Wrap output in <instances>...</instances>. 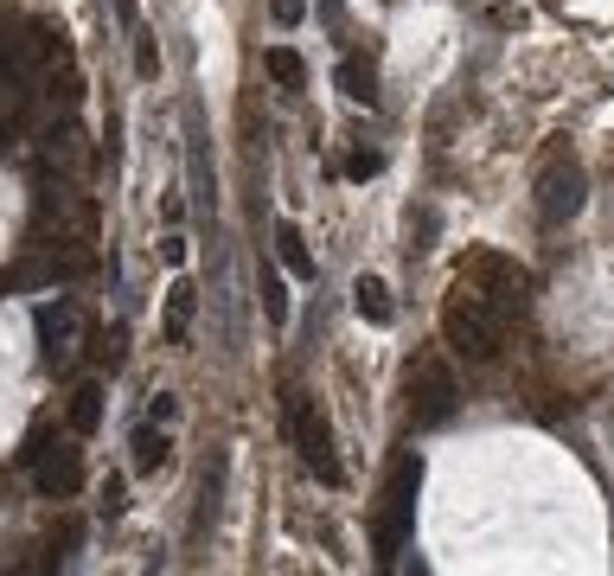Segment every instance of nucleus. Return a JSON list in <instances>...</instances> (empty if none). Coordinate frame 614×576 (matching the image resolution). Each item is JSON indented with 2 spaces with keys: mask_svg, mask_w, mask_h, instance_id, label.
<instances>
[{
  "mask_svg": "<svg viewBox=\"0 0 614 576\" xmlns=\"http://www.w3.org/2000/svg\"><path fill=\"white\" fill-rule=\"evenodd\" d=\"M506 327H512L506 308H499L481 282L455 276L448 301H442V340H448V352L467 359V366H493V359H499V346H506Z\"/></svg>",
  "mask_w": 614,
  "mask_h": 576,
  "instance_id": "1",
  "label": "nucleus"
},
{
  "mask_svg": "<svg viewBox=\"0 0 614 576\" xmlns=\"http://www.w3.org/2000/svg\"><path fill=\"white\" fill-rule=\"evenodd\" d=\"M416 487H423V461L416 455H397V468L384 480V499H378V519H372V557L384 570L397 564V550L409 538V519H416Z\"/></svg>",
  "mask_w": 614,
  "mask_h": 576,
  "instance_id": "2",
  "label": "nucleus"
},
{
  "mask_svg": "<svg viewBox=\"0 0 614 576\" xmlns=\"http://www.w3.org/2000/svg\"><path fill=\"white\" fill-rule=\"evenodd\" d=\"M583 167H576V155L570 148H551L544 155V167H537V225L544 231H557V225H570L576 211H583Z\"/></svg>",
  "mask_w": 614,
  "mask_h": 576,
  "instance_id": "3",
  "label": "nucleus"
},
{
  "mask_svg": "<svg viewBox=\"0 0 614 576\" xmlns=\"http://www.w3.org/2000/svg\"><path fill=\"white\" fill-rule=\"evenodd\" d=\"M288 436H295V455L307 461V474H314V480H327V487H339L333 423H327V410H320L314 397H295V404H288Z\"/></svg>",
  "mask_w": 614,
  "mask_h": 576,
  "instance_id": "4",
  "label": "nucleus"
},
{
  "mask_svg": "<svg viewBox=\"0 0 614 576\" xmlns=\"http://www.w3.org/2000/svg\"><path fill=\"white\" fill-rule=\"evenodd\" d=\"M455 404H460L455 371L442 366L435 352H423V359L409 366V423H416V429H435V423L455 417Z\"/></svg>",
  "mask_w": 614,
  "mask_h": 576,
  "instance_id": "5",
  "label": "nucleus"
},
{
  "mask_svg": "<svg viewBox=\"0 0 614 576\" xmlns=\"http://www.w3.org/2000/svg\"><path fill=\"white\" fill-rule=\"evenodd\" d=\"M455 276H467V282H481L506 315H525V301H532V276L518 269L512 257H493V250H481V257H460Z\"/></svg>",
  "mask_w": 614,
  "mask_h": 576,
  "instance_id": "6",
  "label": "nucleus"
},
{
  "mask_svg": "<svg viewBox=\"0 0 614 576\" xmlns=\"http://www.w3.org/2000/svg\"><path fill=\"white\" fill-rule=\"evenodd\" d=\"M77 327H83V320H77V308L65 301V295L39 308V346H46V371H65V366L77 359Z\"/></svg>",
  "mask_w": 614,
  "mask_h": 576,
  "instance_id": "7",
  "label": "nucleus"
},
{
  "mask_svg": "<svg viewBox=\"0 0 614 576\" xmlns=\"http://www.w3.org/2000/svg\"><path fill=\"white\" fill-rule=\"evenodd\" d=\"M32 487L46 499H71L77 487H83V455H77L71 443H58L39 455V468H32Z\"/></svg>",
  "mask_w": 614,
  "mask_h": 576,
  "instance_id": "8",
  "label": "nucleus"
},
{
  "mask_svg": "<svg viewBox=\"0 0 614 576\" xmlns=\"http://www.w3.org/2000/svg\"><path fill=\"white\" fill-rule=\"evenodd\" d=\"M353 308H358V320H372V327H390V288L378 282V276H358V288H353Z\"/></svg>",
  "mask_w": 614,
  "mask_h": 576,
  "instance_id": "9",
  "label": "nucleus"
},
{
  "mask_svg": "<svg viewBox=\"0 0 614 576\" xmlns=\"http://www.w3.org/2000/svg\"><path fill=\"white\" fill-rule=\"evenodd\" d=\"M276 257H281V269H288V276H314V250H307L301 225H288V218L276 225Z\"/></svg>",
  "mask_w": 614,
  "mask_h": 576,
  "instance_id": "10",
  "label": "nucleus"
},
{
  "mask_svg": "<svg viewBox=\"0 0 614 576\" xmlns=\"http://www.w3.org/2000/svg\"><path fill=\"white\" fill-rule=\"evenodd\" d=\"M65 423H71V436H97V423H102V385H77Z\"/></svg>",
  "mask_w": 614,
  "mask_h": 576,
  "instance_id": "11",
  "label": "nucleus"
},
{
  "mask_svg": "<svg viewBox=\"0 0 614 576\" xmlns=\"http://www.w3.org/2000/svg\"><path fill=\"white\" fill-rule=\"evenodd\" d=\"M333 78H339V90H346L353 103H378V71H372L365 58H339V71H333Z\"/></svg>",
  "mask_w": 614,
  "mask_h": 576,
  "instance_id": "12",
  "label": "nucleus"
},
{
  "mask_svg": "<svg viewBox=\"0 0 614 576\" xmlns=\"http://www.w3.org/2000/svg\"><path fill=\"white\" fill-rule=\"evenodd\" d=\"M128 448H135V455H128V461H135V474H154V468H160V461H167V436H160V423H141V429H135V443H128Z\"/></svg>",
  "mask_w": 614,
  "mask_h": 576,
  "instance_id": "13",
  "label": "nucleus"
},
{
  "mask_svg": "<svg viewBox=\"0 0 614 576\" xmlns=\"http://www.w3.org/2000/svg\"><path fill=\"white\" fill-rule=\"evenodd\" d=\"M192 308H199V288H192V282H174V288H167V340H186Z\"/></svg>",
  "mask_w": 614,
  "mask_h": 576,
  "instance_id": "14",
  "label": "nucleus"
},
{
  "mask_svg": "<svg viewBox=\"0 0 614 576\" xmlns=\"http://www.w3.org/2000/svg\"><path fill=\"white\" fill-rule=\"evenodd\" d=\"M263 71L281 83V90H301L307 83V64H301V52H288V46H269L263 52Z\"/></svg>",
  "mask_w": 614,
  "mask_h": 576,
  "instance_id": "15",
  "label": "nucleus"
},
{
  "mask_svg": "<svg viewBox=\"0 0 614 576\" xmlns=\"http://www.w3.org/2000/svg\"><path fill=\"white\" fill-rule=\"evenodd\" d=\"M135 78H160V46H154V32H135Z\"/></svg>",
  "mask_w": 614,
  "mask_h": 576,
  "instance_id": "16",
  "label": "nucleus"
},
{
  "mask_svg": "<svg viewBox=\"0 0 614 576\" xmlns=\"http://www.w3.org/2000/svg\"><path fill=\"white\" fill-rule=\"evenodd\" d=\"M263 308H269V320H288V295H281L276 269H263Z\"/></svg>",
  "mask_w": 614,
  "mask_h": 576,
  "instance_id": "17",
  "label": "nucleus"
},
{
  "mask_svg": "<svg viewBox=\"0 0 614 576\" xmlns=\"http://www.w3.org/2000/svg\"><path fill=\"white\" fill-rule=\"evenodd\" d=\"M51 448V423H32V436H26V448H20V461L26 468H39V455Z\"/></svg>",
  "mask_w": 614,
  "mask_h": 576,
  "instance_id": "18",
  "label": "nucleus"
},
{
  "mask_svg": "<svg viewBox=\"0 0 614 576\" xmlns=\"http://www.w3.org/2000/svg\"><path fill=\"white\" fill-rule=\"evenodd\" d=\"M378 167H384V155H378V148H358V155L346 160V180H372Z\"/></svg>",
  "mask_w": 614,
  "mask_h": 576,
  "instance_id": "19",
  "label": "nucleus"
},
{
  "mask_svg": "<svg viewBox=\"0 0 614 576\" xmlns=\"http://www.w3.org/2000/svg\"><path fill=\"white\" fill-rule=\"evenodd\" d=\"M269 13H276V27H301L307 0H269Z\"/></svg>",
  "mask_w": 614,
  "mask_h": 576,
  "instance_id": "20",
  "label": "nucleus"
},
{
  "mask_svg": "<svg viewBox=\"0 0 614 576\" xmlns=\"http://www.w3.org/2000/svg\"><path fill=\"white\" fill-rule=\"evenodd\" d=\"M77 538H83V525H77V519H65V532H58V538H51V545H58V550H51V557H58V564H65V557H71V550H77Z\"/></svg>",
  "mask_w": 614,
  "mask_h": 576,
  "instance_id": "21",
  "label": "nucleus"
},
{
  "mask_svg": "<svg viewBox=\"0 0 614 576\" xmlns=\"http://www.w3.org/2000/svg\"><path fill=\"white\" fill-rule=\"evenodd\" d=\"M102 513H109V519L122 513V480H102Z\"/></svg>",
  "mask_w": 614,
  "mask_h": 576,
  "instance_id": "22",
  "label": "nucleus"
},
{
  "mask_svg": "<svg viewBox=\"0 0 614 576\" xmlns=\"http://www.w3.org/2000/svg\"><path fill=\"white\" fill-rule=\"evenodd\" d=\"M160 262H174L179 269V262H186V237H167V244H160Z\"/></svg>",
  "mask_w": 614,
  "mask_h": 576,
  "instance_id": "23",
  "label": "nucleus"
},
{
  "mask_svg": "<svg viewBox=\"0 0 614 576\" xmlns=\"http://www.w3.org/2000/svg\"><path fill=\"white\" fill-rule=\"evenodd\" d=\"M148 417H154V423H174V397L160 391V397H154V404H148Z\"/></svg>",
  "mask_w": 614,
  "mask_h": 576,
  "instance_id": "24",
  "label": "nucleus"
}]
</instances>
